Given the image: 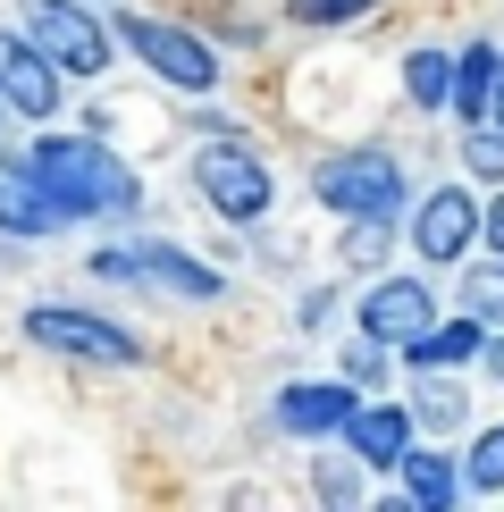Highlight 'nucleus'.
Wrapping results in <instances>:
<instances>
[{"instance_id": "9d476101", "label": "nucleus", "mask_w": 504, "mask_h": 512, "mask_svg": "<svg viewBox=\"0 0 504 512\" xmlns=\"http://www.w3.org/2000/svg\"><path fill=\"white\" fill-rule=\"evenodd\" d=\"M353 319H362V336H378V345L395 353V345H412V336L437 319V294H429V277H378Z\"/></svg>"}, {"instance_id": "b1692460", "label": "nucleus", "mask_w": 504, "mask_h": 512, "mask_svg": "<svg viewBox=\"0 0 504 512\" xmlns=\"http://www.w3.org/2000/svg\"><path fill=\"white\" fill-rule=\"evenodd\" d=\"M311 496L320 504H362V479H345L336 462H320V471H311Z\"/></svg>"}, {"instance_id": "a878e982", "label": "nucleus", "mask_w": 504, "mask_h": 512, "mask_svg": "<svg viewBox=\"0 0 504 512\" xmlns=\"http://www.w3.org/2000/svg\"><path fill=\"white\" fill-rule=\"evenodd\" d=\"M488 126H504V51H496V76H488Z\"/></svg>"}, {"instance_id": "0eeeda50", "label": "nucleus", "mask_w": 504, "mask_h": 512, "mask_svg": "<svg viewBox=\"0 0 504 512\" xmlns=\"http://www.w3.org/2000/svg\"><path fill=\"white\" fill-rule=\"evenodd\" d=\"M194 185H202V202L219 210L227 227H261L269 202H278V177H269L261 152H244L236 135H227V143H202V152H194Z\"/></svg>"}, {"instance_id": "f3484780", "label": "nucleus", "mask_w": 504, "mask_h": 512, "mask_svg": "<svg viewBox=\"0 0 504 512\" xmlns=\"http://www.w3.org/2000/svg\"><path fill=\"white\" fill-rule=\"evenodd\" d=\"M454 471H462V496H504V429H479Z\"/></svg>"}, {"instance_id": "1a4fd4ad", "label": "nucleus", "mask_w": 504, "mask_h": 512, "mask_svg": "<svg viewBox=\"0 0 504 512\" xmlns=\"http://www.w3.org/2000/svg\"><path fill=\"white\" fill-rule=\"evenodd\" d=\"M59 93H68V76L42 59V42H34L26 26H0V110H17V118H51Z\"/></svg>"}, {"instance_id": "a211bd4d", "label": "nucleus", "mask_w": 504, "mask_h": 512, "mask_svg": "<svg viewBox=\"0 0 504 512\" xmlns=\"http://www.w3.org/2000/svg\"><path fill=\"white\" fill-rule=\"evenodd\" d=\"M446 84H454V59H446V51H412V59H404L412 110H446Z\"/></svg>"}, {"instance_id": "aec40b11", "label": "nucleus", "mask_w": 504, "mask_h": 512, "mask_svg": "<svg viewBox=\"0 0 504 512\" xmlns=\"http://www.w3.org/2000/svg\"><path fill=\"white\" fill-rule=\"evenodd\" d=\"M370 9H378V0H286L294 26H362Z\"/></svg>"}, {"instance_id": "412c9836", "label": "nucleus", "mask_w": 504, "mask_h": 512, "mask_svg": "<svg viewBox=\"0 0 504 512\" xmlns=\"http://www.w3.org/2000/svg\"><path fill=\"white\" fill-rule=\"evenodd\" d=\"M462 311L488 319V328H504V261H488V269L471 277V286H462Z\"/></svg>"}, {"instance_id": "20e7f679", "label": "nucleus", "mask_w": 504, "mask_h": 512, "mask_svg": "<svg viewBox=\"0 0 504 512\" xmlns=\"http://www.w3.org/2000/svg\"><path fill=\"white\" fill-rule=\"evenodd\" d=\"M93 277H110V286H168L177 303H219L227 294V277L194 261L185 244H168V236H143V244H101L93 252Z\"/></svg>"}, {"instance_id": "f257e3e1", "label": "nucleus", "mask_w": 504, "mask_h": 512, "mask_svg": "<svg viewBox=\"0 0 504 512\" xmlns=\"http://www.w3.org/2000/svg\"><path fill=\"white\" fill-rule=\"evenodd\" d=\"M9 177H26L59 219H135L143 210V177L101 135H42L9 160Z\"/></svg>"}, {"instance_id": "9b49d317", "label": "nucleus", "mask_w": 504, "mask_h": 512, "mask_svg": "<svg viewBox=\"0 0 504 512\" xmlns=\"http://www.w3.org/2000/svg\"><path fill=\"white\" fill-rule=\"evenodd\" d=\"M353 403H362V387H345V378H294L269 395V420H278V437H336Z\"/></svg>"}, {"instance_id": "5701e85b", "label": "nucleus", "mask_w": 504, "mask_h": 512, "mask_svg": "<svg viewBox=\"0 0 504 512\" xmlns=\"http://www.w3.org/2000/svg\"><path fill=\"white\" fill-rule=\"evenodd\" d=\"M378 370H387V345H378V336H362L353 353H336V378H345V387H370Z\"/></svg>"}, {"instance_id": "f8f14e48", "label": "nucleus", "mask_w": 504, "mask_h": 512, "mask_svg": "<svg viewBox=\"0 0 504 512\" xmlns=\"http://www.w3.org/2000/svg\"><path fill=\"white\" fill-rule=\"evenodd\" d=\"M336 437H345V454H353V462H370V471H395V454L412 445V403H353Z\"/></svg>"}, {"instance_id": "393cba45", "label": "nucleus", "mask_w": 504, "mask_h": 512, "mask_svg": "<svg viewBox=\"0 0 504 512\" xmlns=\"http://www.w3.org/2000/svg\"><path fill=\"white\" fill-rule=\"evenodd\" d=\"M479 236H488V252H496V261H504V185H496V194H488V210H479Z\"/></svg>"}, {"instance_id": "dca6fc26", "label": "nucleus", "mask_w": 504, "mask_h": 512, "mask_svg": "<svg viewBox=\"0 0 504 512\" xmlns=\"http://www.w3.org/2000/svg\"><path fill=\"white\" fill-rule=\"evenodd\" d=\"M488 76H496V42H471V51H454V84H446V110L462 126L488 118Z\"/></svg>"}, {"instance_id": "6e6552de", "label": "nucleus", "mask_w": 504, "mask_h": 512, "mask_svg": "<svg viewBox=\"0 0 504 512\" xmlns=\"http://www.w3.org/2000/svg\"><path fill=\"white\" fill-rule=\"evenodd\" d=\"M404 219H412V252H420L429 269H454L462 252L479 244V202L462 194V185H437V194H420Z\"/></svg>"}, {"instance_id": "4468645a", "label": "nucleus", "mask_w": 504, "mask_h": 512, "mask_svg": "<svg viewBox=\"0 0 504 512\" xmlns=\"http://www.w3.org/2000/svg\"><path fill=\"white\" fill-rule=\"evenodd\" d=\"M395 479H404L412 512H454L462 504V471L446 454H429V445H404V454H395Z\"/></svg>"}, {"instance_id": "bb28decb", "label": "nucleus", "mask_w": 504, "mask_h": 512, "mask_svg": "<svg viewBox=\"0 0 504 512\" xmlns=\"http://www.w3.org/2000/svg\"><path fill=\"white\" fill-rule=\"evenodd\" d=\"M479 361H488V378H504V328H488V345H479Z\"/></svg>"}, {"instance_id": "6ab92c4d", "label": "nucleus", "mask_w": 504, "mask_h": 512, "mask_svg": "<svg viewBox=\"0 0 504 512\" xmlns=\"http://www.w3.org/2000/svg\"><path fill=\"white\" fill-rule=\"evenodd\" d=\"M462 168H471V177H488V185H504V126L479 118L471 135H462Z\"/></svg>"}, {"instance_id": "ddd939ff", "label": "nucleus", "mask_w": 504, "mask_h": 512, "mask_svg": "<svg viewBox=\"0 0 504 512\" xmlns=\"http://www.w3.org/2000/svg\"><path fill=\"white\" fill-rule=\"evenodd\" d=\"M479 345H488V319H429V328L412 336V345H395L412 361V370H462V361H479Z\"/></svg>"}, {"instance_id": "f03ea898", "label": "nucleus", "mask_w": 504, "mask_h": 512, "mask_svg": "<svg viewBox=\"0 0 504 512\" xmlns=\"http://www.w3.org/2000/svg\"><path fill=\"white\" fill-rule=\"evenodd\" d=\"M311 194H320V210H336L353 227H395L404 202H412V185H404V160L395 152L362 143V152H336V160L311 168Z\"/></svg>"}, {"instance_id": "423d86ee", "label": "nucleus", "mask_w": 504, "mask_h": 512, "mask_svg": "<svg viewBox=\"0 0 504 512\" xmlns=\"http://www.w3.org/2000/svg\"><path fill=\"white\" fill-rule=\"evenodd\" d=\"M26 345L59 353V361H101V370H135L143 361L135 328H118V319H101V311H76V303H34L26 311Z\"/></svg>"}, {"instance_id": "7ed1b4c3", "label": "nucleus", "mask_w": 504, "mask_h": 512, "mask_svg": "<svg viewBox=\"0 0 504 512\" xmlns=\"http://www.w3.org/2000/svg\"><path fill=\"white\" fill-rule=\"evenodd\" d=\"M118 51H135L143 68H152L168 93H219V51H210L202 34H185V26H168V17H143V9H118Z\"/></svg>"}, {"instance_id": "4be33fe9", "label": "nucleus", "mask_w": 504, "mask_h": 512, "mask_svg": "<svg viewBox=\"0 0 504 512\" xmlns=\"http://www.w3.org/2000/svg\"><path fill=\"white\" fill-rule=\"evenodd\" d=\"M462 412H471V403H462L454 387H437V378L412 395V420H420V429H462Z\"/></svg>"}, {"instance_id": "2eb2a0df", "label": "nucleus", "mask_w": 504, "mask_h": 512, "mask_svg": "<svg viewBox=\"0 0 504 512\" xmlns=\"http://www.w3.org/2000/svg\"><path fill=\"white\" fill-rule=\"evenodd\" d=\"M59 227H68V219H59V210L42 202L26 177H0V236H17V244H42V236H59Z\"/></svg>"}, {"instance_id": "39448f33", "label": "nucleus", "mask_w": 504, "mask_h": 512, "mask_svg": "<svg viewBox=\"0 0 504 512\" xmlns=\"http://www.w3.org/2000/svg\"><path fill=\"white\" fill-rule=\"evenodd\" d=\"M17 9H26V34L42 42V59H51L59 76H76V84L110 76V59H118V34L101 26L93 9H76V0H17Z\"/></svg>"}]
</instances>
